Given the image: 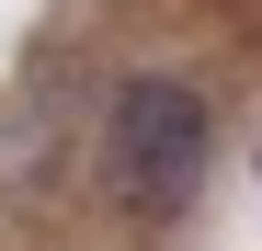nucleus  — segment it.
Segmentation results:
<instances>
[{"mask_svg": "<svg viewBox=\"0 0 262 251\" xmlns=\"http://www.w3.org/2000/svg\"><path fill=\"white\" fill-rule=\"evenodd\" d=\"M205 160H216L205 92L171 80V69H137V80L114 92V114H103V183H114V205H125L137 228H171V217L205 194Z\"/></svg>", "mask_w": 262, "mask_h": 251, "instance_id": "1", "label": "nucleus"}]
</instances>
